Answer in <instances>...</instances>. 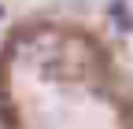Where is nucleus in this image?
Returning <instances> with one entry per match:
<instances>
[{
    "mask_svg": "<svg viewBox=\"0 0 133 129\" xmlns=\"http://www.w3.org/2000/svg\"><path fill=\"white\" fill-rule=\"evenodd\" d=\"M0 19H4V8H0Z\"/></svg>",
    "mask_w": 133,
    "mask_h": 129,
    "instance_id": "2",
    "label": "nucleus"
},
{
    "mask_svg": "<svg viewBox=\"0 0 133 129\" xmlns=\"http://www.w3.org/2000/svg\"><path fill=\"white\" fill-rule=\"evenodd\" d=\"M111 15H115V19H118V22L129 30V11H122V4H115V8H111Z\"/></svg>",
    "mask_w": 133,
    "mask_h": 129,
    "instance_id": "1",
    "label": "nucleus"
}]
</instances>
